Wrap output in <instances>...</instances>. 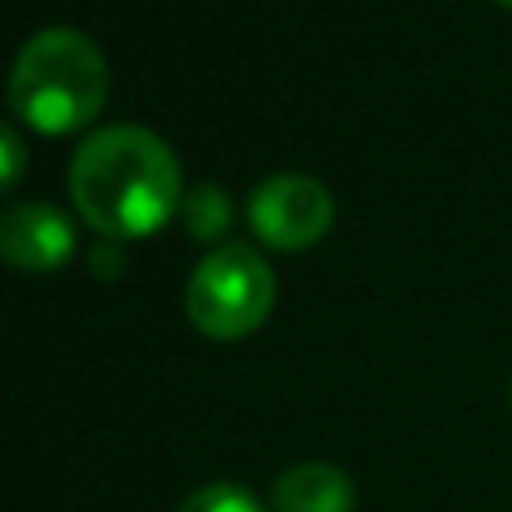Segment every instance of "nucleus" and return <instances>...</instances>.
I'll return each instance as SVG.
<instances>
[{
    "label": "nucleus",
    "mask_w": 512,
    "mask_h": 512,
    "mask_svg": "<svg viewBox=\"0 0 512 512\" xmlns=\"http://www.w3.org/2000/svg\"><path fill=\"white\" fill-rule=\"evenodd\" d=\"M12 112L44 136L92 124L108 100V64L76 28H44L24 40L8 76Z\"/></svg>",
    "instance_id": "f03ea898"
},
{
    "label": "nucleus",
    "mask_w": 512,
    "mask_h": 512,
    "mask_svg": "<svg viewBox=\"0 0 512 512\" xmlns=\"http://www.w3.org/2000/svg\"><path fill=\"white\" fill-rule=\"evenodd\" d=\"M336 204L332 192L304 172H276L260 180L248 196V224L252 232L280 252L312 248L332 228Z\"/></svg>",
    "instance_id": "20e7f679"
},
{
    "label": "nucleus",
    "mask_w": 512,
    "mask_h": 512,
    "mask_svg": "<svg viewBox=\"0 0 512 512\" xmlns=\"http://www.w3.org/2000/svg\"><path fill=\"white\" fill-rule=\"evenodd\" d=\"M76 252L72 220L48 200H24L0 212V260L16 272H56Z\"/></svg>",
    "instance_id": "39448f33"
},
{
    "label": "nucleus",
    "mask_w": 512,
    "mask_h": 512,
    "mask_svg": "<svg viewBox=\"0 0 512 512\" xmlns=\"http://www.w3.org/2000/svg\"><path fill=\"white\" fill-rule=\"evenodd\" d=\"M24 168H28L24 136H20L8 120H0V192L16 188V184H20V176H24Z\"/></svg>",
    "instance_id": "1a4fd4ad"
},
{
    "label": "nucleus",
    "mask_w": 512,
    "mask_h": 512,
    "mask_svg": "<svg viewBox=\"0 0 512 512\" xmlns=\"http://www.w3.org/2000/svg\"><path fill=\"white\" fill-rule=\"evenodd\" d=\"M272 508L276 512H352L356 508V484L336 464L304 460V464H292L288 472L276 476Z\"/></svg>",
    "instance_id": "423d86ee"
},
{
    "label": "nucleus",
    "mask_w": 512,
    "mask_h": 512,
    "mask_svg": "<svg viewBox=\"0 0 512 512\" xmlns=\"http://www.w3.org/2000/svg\"><path fill=\"white\" fill-rule=\"evenodd\" d=\"M276 300V276L248 244H216L188 276L184 312L212 340L256 332Z\"/></svg>",
    "instance_id": "7ed1b4c3"
},
{
    "label": "nucleus",
    "mask_w": 512,
    "mask_h": 512,
    "mask_svg": "<svg viewBox=\"0 0 512 512\" xmlns=\"http://www.w3.org/2000/svg\"><path fill=\"white\" fill-rule=\"evenodd\" d=\"M68 192L76 212L108 240H140L184 204L176 152L140 124H108L72 152Z\"/></svg>",
    "instance_id": "f257e3e1"
},
{
    "label": "nucleus",
    "mask_w": 512,
    "mask_h": 512,
    "mask_svg": "<svg viewBox=\"0 0 512 512\" xmlns=\"http://www.w3.org/2000/svg\"><path fill=\"white\" fill-rule=\"evenodd\" d=\"M176 512H264V504L240 484H204Z\"/></svg>",
    "instance_id": "6e6552de"
},
{
    "label": "nucleus",
    "mask_w": 512,
    "mask_h": 512,
    "mask_svg": "<svg viewBox=\"0 0 512 512\" xmlns=\"http://www.w3.org/2000/svg\"><path fill=\"white\" fill-rule=\"evenodd\" d=\"M500 4H504V8H512V0H500Z\"/></svg>",
    "instance_id": "9d476101"
},
{
    "label": "nucleus",
    "mask_w": 512,
    "mask_h": 512,
    "mask_svg": "<svg viewBox=\"0 0 512 512\" xmlns=\"http://www.w3.org/2000/svg\"><path fill=\"white\" fill-rule=\"evenodd\" d=\"M180 208H184V224L196 240H220L224 228L232 224V200L216 184H196Z\"/></svg>",
    "instance_id": "0eeeda50"
}]
</instances>
